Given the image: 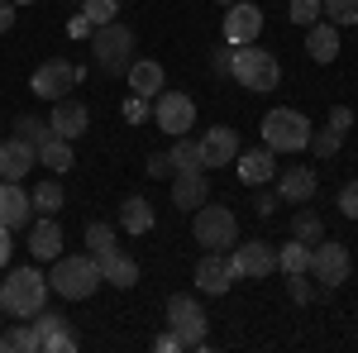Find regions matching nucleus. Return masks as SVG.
Listing matches in <instances>:
<instances>
[{
  "mask_svg": "<svg viewBox=\"0 0 358 353\" xmlns=\"http://www.w3.org/2000/svg\"><path fill=\"white\" fill-rule=\"evenodd\" d=\"M101 287V263L96 253H57L53 272H48V291H57L62 301H86L91 291Z\"/></svg>",
  "mask_w": 358,
  "mask_h": 353,
  "instance_id": "1",
  "label": "nucleus"
},
{
  "mask_svg": "<svg viewBox=\"0 0 358 353\" xmlns=\"http://www.w3.org/2000/svg\"><path fill=\"white\" fill-rule=\"evenodd\" d=\"M43 301H48V277L38 268H15L0 282V310H5V315L29 320V315L43 310Z\"/></svg>",
  "mask_w": 358,
  "mask_h": 353,
  "instance_id": "2",
  "label": "nucleus"
},
{
  "mask_svg": "<svg viewBox=\"0 0 358 353\" xmlns=\"http://www.w3.org/2000/svg\"><path fill=\"white\" fill-rule=\"evenodd\" d=\"M229 77L244 86V91H277L282 62H277L268 48H258V43H239V48L229 53Z\"/></svg>",
  "mask_w": 358,
  "mask_h": 353,
  "instance_id": "3",
  "label": "nucleus"
},
{
  "mask_svg": "<svg viewBox=\"0 0 358 353\" xmlns=\"http://www.w3.org/2000/svg\"><path fill=\"white\" fill-rule=\"evenodd\" d=\"M91 53H96V67L106 72V77H120V72H129V62H134V29L110 20V24H101L91 34Z\"/></svg>",
  "mask_w": 358,
  "mask_h": 353,
  "instance_id": "4",
  "label": "nucleus"
},
{
  "mask_svg": "<svg viewBox=\"0 0 358 353\" xmlns=\"http://www.w3.org/2000/svg\"><path fill=\"white\" fill-rule=\"evenodd\" d=\"M263 143L273 153H301V148H310V120L301 110H287V106L268 110L263 115Z\"/></svg>",
  "mask_w": 358,
  "mask_h": 353,
  "instance_id": "5",
  "label": "nucleus"
},
{
  "mask_svg": "<svg viewBox=\"0 0 358 353\" xmlns=\"http://www.w3.org/2000/svg\"><path fill=\"white\" fill-rule=\"evenodd\" d=\"M206 305L187 291H177V296H167V329L182 339V349H210V339H206Z\"/></svg>",
  "mask_w": 358,
  "mask_h": 353,
  "instance_id": "6",
  "label": "nucleus"
},
{
  "mask_svg": "<svg viewBox=\"0 0 358 353\" xmlns=\"http://www.w3.org/2000/svg\"><path fill=\"white\" fill-rule=\"evenodd\" d=\"M192 234L206 253H224L229 244H239V219H234L229 206H196Z\"/></svg>",
  "mask_w": 358,
  "mask_h": 353,
  "instance_id": "7",
  "label": "nucleus"
},
{
  "mask_svg": "<svg viewBox=\"0 0 358 353\" xmlns=\"http://www.w3.org/2000/svg\"><path fill=\"white\" fill-rule=\"evenodd\" d=\"M349 268H354V258H349V248L344 244H330V239H315L310 248V282H320V291H334V287H344L349 282Z\"/></svg>",
  "mask_w": 358,
  "mask_h": 353,
  "instance_id": "8",
  "label": "nucleus"
},
{
  "mask_svg": "<svg viewBox=\"0 0 358 353\" xmlns=\"http://www.w3.org/2000/svg\"><path fill=\"white\" fill-rule=\"evenodd\" d=\"M77 82H82V67H77V62H67V57H48V62L34 67L29 91H34L38 101H62L67 91H77Z\"/></svg>",
  "mask_w": 358,
  "mask_h": 353,
  "instance_id": "9",
  "label": "nucleus"
},
{
  "mask_svg": "<svg viewBox=\"0 0 358 353\" xmlns=\"http://www.w3.org/2000/svg\"><path fill=\"white\" fill-rule=\"evenodd\" d=\"M153 120H158V129H163L167 138L192 134L196 101H192V96H182V91H158V96H153Z\"/></svg>",
  "mask_w": 358,
  "mask_h": 353,
  "instance_id": "10",
  "label": "nucleus"
},
{
  "mask_svg": "<svg viewBox=\"0 0 358 353\" xmlns=\"http://www.w3.org/2000/svg\"><path fill=\"white\" fill-rule=\"evenodd\" d=\"M224 10H229V15H224V43H229V48L258 43V34H263V10L248 5V0H234V5H224Z\"/></svg>",
  "mask_w": 358,
  "mask_h": 353,
  "instance_id": "11",
  "label": "nucleus"
},
{
  "mask_svg": "<svg viewBox=\"0 0 358 353\" xmlns=\"http://www.w3.org/2000/svg\"><path fill=\"white\" fill-rule=\"evenodd\" d=\"M229 263H234V277H253V282H263L268 272H277V248L263 244V239H253V244L234 248Z\"/></svg>",
  "mask_w": 358,
  "mask_h": 353,
  "instance_id": "12",
  "label": "nucleus"
},
{
  "mask_svg": "<svg viewBox=\"0 0 358 353\" xmlns=\"http://www.w3.org/2000/svg\"><path fill=\"white\" fill-rule=\"evenodd\" d=\"M34 344L43 353H72L77 349V334L67 329V320H62L57 310H38V320H34Z\"/></svg>",
  "mask_w": 358,
  "mask_h": 353,
  "instance_id": "13",
  "label": "nucleus"
},
{
  "mask_svg": "<svg viewBox=\"0 0 358 353\" xmlns=\"http://www.w3.org/2000/svg\"><path fill=\"white\" fill-rule=\"evenodd\" d=\"M210 201V182H206V167H182L172 172V206L177 210H196Z\"/></svg>",
  "mask_w": 358,
  "mask_h": 353,
  "instance_id": "14",
  "label": "nucleus"
},
{
  "mask_svg": "<svg viewBox=\"0 0 358 353\" xmlns=\"http://www.w3.org/2000/svg\"><path fill=\"white\" fill-rule=\"evenodd\" d=\"M234 158H239V134L229 124L206 129V138H201V167H229Z\"/></svg>",
  "mask_w": 358,
  "mask_h": 353,
  "instance_id": "15",
  "label": "nucleus"
},
{
  "mask_svg": "<svg viewBox=\"0 0 358 353\" xmlns=\"http://www.w3.org/2000/svg\"><path fill=\"white\" fill-rule=\"evenodd\" d=\"M38 163V148H29L24 138H5L0 143V182H24Z\"/></svg>",
  "mask_w": 358,
  "mask_h": 353,
  "instance_id": "16",
  "label": "nucleus"
},
{
  "mask_svg": "<svg viewBox=\"0 0 358 353\" xmlns=\"http://www.w3.org/2000/svg\"><path fill=\"white\" fill-rule=\"evenodd\" d=\"M229 282H239V277H234V263H229L224 253H206V258L196 263V287H201L206 296L229 291Z\"/></svg>",
  "mask_w": 358,
  "mask_h": 353,
  "instance_id": "17",
  "label": "nucleus"
},
{
  "mask_svg": "<svg viewBox=\"0 0 358 353\" xmlns=\"http://www.w3.org/2000/svg\"><path fill=\"white\" fill-rule=\"evenodd\" d=\"M315 191H320V177H315V167H287V172L277 177V196H282V201H292V206H306V201H315Z\"/></svg>",
  "mask_w": 358,
  "mask_h": 353,
  "instance_id": "18",
  "label": "nucleus"
},
{
  "mask_svg": "<svg viewBox=\"0 0 358 353\" xmlns=\"http://www.w3.org/2000/svg\"><path fill=\"white\" fill-rule=\"evenodd\" d=\"M48 124H53L57 138H82L86 124H91V115H86L82 101H72V96H62V101H53V115H48Z\"/></svg>",
  "mask_w": 358,
  "mask_h": 353,
  "instance_id": "19",
  "label": "nucleus"
},
{
  "mask_svg": "<svg viewBox=\"0 0 358 353\" xmlns=\"http://www.w3.org/2000/svg\"><path fill=\"white\" fill-rule=\"evenodd\" d=\"M29 215H34L29 191L20 182H0V224L5 229H20V224H29Z\"/></svg>",
  "mask_w": 358,
  "mask_h": 353,
  "instance_id": "20",
  "label": "nucleus"
},
{
  "mask_svg": "<svg viewBox=\"0 0 358 353\" xmlns=\"http://www.w3.org/2000/svg\"><path fill=\"white\" fill-rule=\"evenodd\" d=\"M96 263H101V282H110V287H134L138 282V263L129 253H120V248L96 253Z\"/></svg>",
  "mask_w": 358,
  "mask_h": 353,
  "instance_id": "21",
  "label": "nucleus"
},
{
  "mask_svg": "<svg viewBox=\"0 0 358 353\" xmlns=\"http://www.w3.org/2000/svg\"><path fill=\"white\" fill-rule=\"evenodd\" d=\"M124 77H129V91H134V96H143V101H153V96H158V91H163V62H153V57H138V62H129V72H124Z\"/></svg>",
  "mask_w": 358,
  "mask_h": 353,
  "instance_id": "22",
  "label": "nucleus"
},
{
  "mask_svg": "<svg viewBox=\"0 0 358 353\" xmlns=\"http://www.w3.org/2000/svg\"><path fill=\"white\" fill-rule=\"evenodd\" d=\"M234 163H239L234 172L244 177L248 187H263V182L277 172V158H273V148H268V143H263V148H248V153H239Z\"/></svg>",
  "mask_w": 358,
  "mask_h": 353,
  "instance_id": "23",
  "label": "nucleus"
},
{
  "mask_svg": "<svg viewBox=\"0 0 358 353\" xmlns=\"http://www.w3.org/2000/svg\"><path fill=\"white\" fill-rule=\"evenodd\" d=\"M306 53L315 57V62H334V57H339V29H334L330 20L306 24Z\"/></svg>",
  "mask_w": 358,
  "mask_h": 353,
  "instance_id": "24",
  "label": "nucleus"
},
{
  "mask_svg": "<svg viewBox=\"0 0 358 353\" xmlns=\"http://www.w3.org/2000/svg\"><path fill=\"white\" fill-rule=\"evenodd\" d=\"M29 253L38 258V263H53L57 253H62V229H57V219H38L34 224V234H29Z\"/></svg>",
  "mask_w": 358,
  "mask_h": 353,
  "instance_id": "25",
  "label": "nucleus"
},
{
  "mask_svg": "<svg viewBox=\"0 0 358 353\" xmlns=\"http://www.w3.org/2000/svg\"><path fill=\"white\" fill-rule=\"evenodd\" d=\"M120 229L124 234H148L153 229V206L143 196H124L120 201Z\"/></svg>",
  "mask_w": 358,
  "mask_h": 353,
  "instance_id": "26",
  "label": "nucleus"
},
{
  "mask_svg": "<svg viewBox=\"0 0 358 353\" xmlns=\"http://www.w3.org/2000/svg\"><path fill=\"white\" fill-rule=\"evenodd\" d=\"M38 163L53 167V172H72V138H48L43 148H38Z\"/></svg>",
  "mask_w": 358,
  "mask_h": 353,
  "instance_id": "27",
  "label": "nucleus"
},
{
  "mask_svg": "<svg viewBox=\"0 0 358 353\" xmlns=\"http://www.w3.org/2000/svg\"><path fill=\"white\" fill-rule=\"evenodd\" d=\"M292 234H296L301 244H315V239H325V219L310 210V201H306L301 210H296V219H292Z\"/></svg>",
  "mask_w": 358,
  "mask_h": 353,
  "instance_id": "28",
  "label": "nucleus"
},
{
  "mask_svg": "<svg viewBox=\"0 0 358 353\" xmlns=\"http://www.w3.org/2000/svg\"><path fill=\"white\" fill-rule=\"evenodd\" d=\"M15 138H24L29 148H43V143L53 138V124H48V120H34V115H20V120H15Z\"/></svg>",
  "mask_w": 358,
  "mask_h": 353,
  "instance_id": "29",
  "label": "nucleus"
},
{
  "mask_svg": "<svg viewBox=\"0 0 358 353\" xmlns=\"http://www.w3.org/2000/svg\"><path fill=\"white\" fill-rule=\"evenodd\" d=\"M167 158H172V172H182V167H201V143L187 134L172 138V148H167Z\"/></svg>",
  "mask_w": 358,
  "mask_h": 353,
  "instance_id": "30",
  "label": "nucleus"
},
{
  "mask_svg": "<svg viewBox=\"0 0 358 353\" xmlns=\"http://www.w3.org/2000/svg\"><path fill=\"white\" fill-rule=\"evenodd\" d=\"M29 201H34L38 215H57V210H62V187H57V182H38V187L29 191Z\"/></svg>",
  "mask_w": 358,
  "mask_h": 353,
  "instance_id": "31",
  "label": "nucleus"
},
{
  "mask_svg": "<svg viewBox=\"0 0 358 353\" xmlns=\"http://www.w3.org/2000/svg\"><path fill=\"white\" fill-rule=\"evenodd\" d=\"M320 15L334 29H349V24H358V0H320Z\"/></svg>",
  "mask_w": 358,
  "mask_h": 353,
  "instance_id": "32",
  "label": "nucleus"
},
{
  "mask_svg": "<svg viewBox=\"0 0 358 353\" xmlns=\"http://www.w3.org/2000/svg\"><path fill=\"white\" fill-rule=\"evenodd\" d=\"M277 268H282V272H306V268H310V248H306L301 239L282 244V248H277Z\"/></svg>",
  "mask_w": 358,
  "mask_h": 353,
  "instance_id": "33",
  "label": "nucleus"
},
{
  "mask_svg": "<svg viewBox=\"0 0 358 353\" xmlns=\"http://www.w3.org/2000/svg\"><path fill=\"white\" fill-rule=\"evenodd\" d=\"M0 349L5 353H38V344H34V325H15L0 334Z\"/></svg>",
  "mask_w": 358,
  "mask_h": 353,
  "instance_id": "34",
  "label": "nucleus"
},
{
  "mask_svg": "<svg viewBox=\"0 0 358 353\" xmlns=\"http://www.w3.org/2000/svg\"><path fill=\"white\" fill-rule=\"evenodd\" d=\"M339 143H344V129H320V134H315V129H310V153H315V158H334V153H339Z\"/></svg>",
  "mask_w": 358,
  "mask_h": 353,
  "instance_id": "35",
  "label": "nucleus"
},
{
  "mask_svg": "<svg viewBox=\"0 0 358 353\" xmlns=\"http://www.w3.org/2000/svg\"><path fill=\"white\" fill-rule=\"evenodd\" d=\"M82 15L101 29V24H110L115 15H120V0H82Z\"/></svg>",
  "mask_w": 358,
  "mask_h": 353,
  "instance_id": "36",
  "label": "nucleus"
},
{
  "mask_svg": "<svg viewBox=\"0 0 358 353\" xmlns=\"http://www.w3.org/2000/svg\"><path fill=\"white\" fill-rule=\"evenodd\" d=\"M287 291H292L296 305H310V301L320 296V287H310V282H306V272H287Z\"/></svg>",
  "mask_w": 358,
  "mask_h": 353,
  "instance_id": "37",
  "label": "nucleus"
},
{
  "mask_svg": "<svg viewBox=\"0 0 358 353\" xmlns=\"http://www.w3.org/2000/svg\"><path fill=\"white\" fill-rule=\"evenodd\" d=\"M86 248H91V253L115 248V229H110V224H101V219H96V224H86Z\"/></svg>",
  "mask_w": 358,
  "mask_h": 353,
  "instance_id": "38",
  "label": "nucleus"
},
{
  "mask_svg": "<svg viewBox=\"0 0 358 353\" xmlns=\"http://www.w3.org/2000/svg\"><path fill=\"white\" fill-rule=\"evenodd\" d=\"M287 15H292V24H315V20H320V0H292V10H287Z\"/></svg>",
  "mask_w": 358,
  "mask_h": 353,
  "instance_id": "39",
  "label": "nucleus"
},
{
  "mask_svg": "<svg viewBox=\"0 0 358 353\" xmlns=\"http://www.w3.org/2000/svg\"><path fill=\"white\" fill-rule=\"evenodd\" d=\"M334 206H339V215H344V219H358V182H344Z\"/></svg>",
  "mask_w": 358,
  "mask_h": 353,
  "instance_id": "40",
  "label": "nucleus"
},
{
  "mask_svg": "<svg viewBox=\"0 0 358 353\" xmlns=\"http://www.w3.org/2000/svg\"><path fill=\"white\" fill-rule=\"evenodd\" d=\"M248 206H253V215H263V219H268V215L277 210V191H268V182H263V187L253 191V201H248Z\"/></svg>",
  "mask_w": 358,
  "mask_h": 353,
  "instance_id": "41",
  "label": "nucleus"
},
{
  "mask_svg": "<svg viewBox=\"0 0 358 353\" xmlns=\"http://www.w3.org/2000/svg\"><path fill=\"white\" fill-rule=\"evenodd\" d=\"M124 120H129V124H143V120H148V101H143V96H129V101H124Z\"/></svg>",
  "mask_w": 358,
  "mask_h": 353,
  "instance_id": "42",
  "label": "nucleus"
},
{
  "mask_svg": "<svg viewBox=\"0 0 358 353\" xmlns=\"http://www.w3.org/2000/svg\"><path fill=\"white\" fill-rule=\"evenodd\" d=\"M143 172H148V177H172V158H167V153H153Z\"/></svg>",
  "mask_w": 358,
  "mask_h": 353,
  "instance_id": "43",
  "label": "nucleus"
},
{
  "mask_svg": "<svg viewBox=\"0 0 358 353\" xmlns=\"http://www.w3.org/2000/svg\"><path fill=\"white\" fill-rule=\"evenodd\" d=\"M67 34H72V38H91V34H96V24H91L86 15H72V20H67Z\"/></svg>",
  "mask_w": 358,
  "mask_h": 353,
  "instance_id": "44",
  "label": "nucleus"
},
{
  "mask_svg": "<svg viewBox=\"0 0 358 353\" xmlns=\"http://www.w3.org/2000/svg\"><path fill=\"white\" fill-rule=\"evenodd\" d=\"M330 124L349 134V129H354V110H349V106H334V110H330Z\"/></svg>",
  "mask_w": 358,
  "mask_h": 353,
  "instance_id": "45",
  "label": "nucleus"
},
{
  "mask_svg": "<svg viewBox=\"0 0 358 353\" xmlns=\"http://www.w3.org/2000/svg\"><path fill=\"white\" fill-rule=\"evenodd\" d=\"M15 29V0H0V34Z\"/></svg>",
  "mask_w": 358,
  "mask_h": 353,
  "instance_id": "46",
  "label": "nucleus"
},
{
  "mask_svg": "<svg viewBox=\"0 0 358 353\" xmlns=\"http://www.w3.org/2000/svg\"><path fill=\"white\" fill-rule=\"evenodd\" d=\"M10 253H15V244H10V229H5V224H0V268H5V263H10Z\"/></svg>",
  "mask_w": 358,
  "mask_h": 353,
  "instance_id": "47",
  "label": "nucleus"
},
{
  "mask_svg": "<svg viewBox=\"0 0 358 353\" xmlns=\"http://www.w3.org/2000/svg\"><path fill=\"white\" fill-rule=\"evenodd\" d=\"M158 349H163V353H177V349H182V339L167 329V334H158Z\"/></svg>",
  "mask_w": 358,
  "mask_h": 353,
  "instance_id": "48",
  "label": "nucleus"
},
{
  "mask_svg": "<svg viewBox=\"0 0 358 353\" xmlns=\"http://www.w3.org/2000/svg\"><path fill=\"white\" fill-rule=\"evenodd\" d=\"M215 72H229V43H224V48H215Z\"/></svg>",
  "mask_w": 358,
  "mask_h": 353,
  "instance_id": "49",
  "label": "nucleus"
},
{
  "mask_svg": "<svg viewBox=\"0 0 358 353\" xmlns=\"http://www.w3.org/2000/svg\"><path fill=\"white\" fill-rule=\"evenodd\" d=\"M220 5H234V0H220Z\"/></svg>",
  "mask_w": 358,
  "mask_h": 353,
  "instance_id": "50",
  "label": "nucleus"
},
{
  "mask_svg": "<svg viewBox=\"0 0 358 353\" xmlns=\"http://www.w3.org/2000/svg\"><path fill=\"white\" fill-rule=\"evenodd\" d=\"M15 5H29V0H15Z\"/></svg>",
  "mask_w": 358,
  "mask_h": 353,
  "instance_id": "51",
  "label": "nucleus"
}]
</instances>
